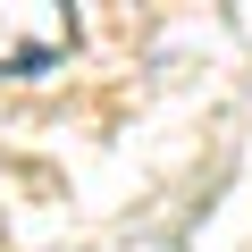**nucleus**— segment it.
<instances>
[{"label": "nucleus", "mask_w": 252, "mask_h": 252, "mask_svg": "<svg viewBox=\"0 0 252 252\" xmlns=\"http://www.w3.org/2000/svg\"><path fill=\"white\" fill-rule=\"evenodd\" d=\"M76 17L59 0H9L0 9V76H42L51 59H67Z\"/></svg>", "instance_id": "f257e3e1"}]
</instances>
